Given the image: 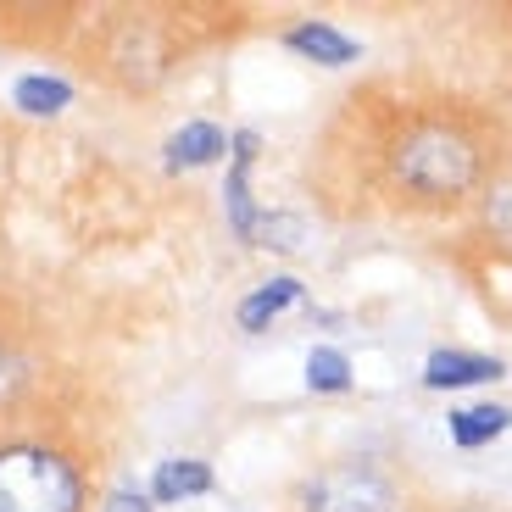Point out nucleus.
<instances>
[{
    "label": "nucleus",
    "mask_w": 512,
    "mask_h": 512,
    "mask_svg": "<svg viewBox=\"0 0 512 512\" xmlns=\"http://www.w3.org/2000/svg\"><path fill=\"white\" fill-rule=\"evenodd\" d=\"M507 423L512 418L501 407H462V412H451V440H457L462 451H474V446H490Z\"/></svg>",
    "instance_id": "9d476101"
},
{
    "label": "nucleus",
    "mask_w": 512,
    "mask_h": 512,
    "mask_svg": "<svg viewBox=\"0 0 512 512\" xmlns=\"http://www.w3.org/2000/svg\"><path fill=\"white\" fill-rule=\"evenodd\" d=\"M101 512H151V496H140V490H112L101 501Z\"/></svg>",
    "instance_id": "dca6fc26"
},
{
    "label": "nucleus",
    "mask_w": 512,
    "mask_h": 512,
    "mask_svg": "<svg viewBox=\"0 0 512 512\" xmlns=\"http://www.w3.org/2000/svg\"><path fill=\"white\" fill-rule=\"evenodd\" d=\"M301 234H307L301 218H290V212H268V218H256L251 245H268V251H301Z\"/></svg>",
    "instance_id": "ddd939ff"
},
{
    "label": "nucleus",
    "mask_w": 512,
    "mask_h": 512,
    "mask_svg": "<svg viewBox=\"0 0 512 512\" xmlns=\"http://www.w3.org/2000/svg\"><path fill=\"white\" fill-rule=\"evenodd\" d=\"M212 490V468L195 457H167L156 462V479H151V501L173 507V501H190V496H206Z\"/></svg>",
    "instance_id": "0eeeda50"
},
{
    "label": "nucleus",
    "mask_w": 512,
    "mask_h": 512,
    "mask_svg": "<svg viewBox=\"0 0 512 512\" xmlns=\"http://www.w3.org/2000/svg\"><path fill=\"white\" fill-rule=\"evenodd\" d=\"M12 101L23 106L28 117H56L67 101H73V90H67L62 78H45V73H28V78H17V90H12Z\"/></svg>",
    "instance_id": "9b49d317"
},
{
    "label": "nucleus",
    "mask_w": 512,
    "mask_h": 512,
    "mask_svg": "<svg viewBox=\"0 0 512 512\" xmlns=\"http://www.w3.org/2000/svg\"><path fill=\"white\" fill-rule=\"evenodd\" d=\"M0 512H84V474L45 440H0Z\"/></svg>",
    "instance_id": "f03ea898"
},
{
    "label": "nucleus",
    "mask_w": 512,
    "mask_h": 512,
    "mask_svg": "<svg viewBox=\"0 0 512 512\" xmlns=\"http://www.w3.org/2000/svg\"><path fill=\"white\" fill-rule=\"evenodd\" d=\"M290 51H301V56H312V62H323V67H346L351 56H357V39H346L340 28H329V23H301V28H290Z\"/></svg>",
    "instance_id": "1a4fd4ad"
},
{
    "label": "nucleus",
    "mask_w": 512,
    "mask_h": 512,
    "mask_svg": "<svg viewBox=\"0 0 512 512\" xmlns=\"http://www.w3.org/2000/svg\"><path fill=\"white\" fill-rule=\"evenodd\" d=\"M234 167H229V179H223V206H229V223L240 240H251L256 234V206H251V162H256V134L251 128H240L234 134Z\"/></svg>",
    "instance_id": "20e7f679"
},
{
    "label": "nucleus",
    "mask_w": 512,
    "mask_h": 512,
    "mask_svg": "<svg viewBox=\"0 0 512 512\" xmlns=\"http://www.w3.org/2000/svg\"><path fill=\"white\" fill-rule=\"evenodd\" d=\"M301 512H401V496L379 468L340 462L301 485Z\"/></svg>",
    "instance_id": "7ed1b4c3"
},
{
    "label": "nucleus",
    "mask_w": 512,
    "mask_h": 512,
    "mask_svg": "<svg viewBox=\"0 0 512 512\" xmlns=\"http://www.w3.org/2000/svg\"><path fill=\"white\" fill-rule=\"evenodd\" d=\"M485 223L501 245H512V179H501L485 190Z\"/></svg>",
    "instance_id": "4468645a"
},
{
    "label": "nucleus",
    "mask_w": 512,
    "mask_h": 512,
    "mask_svg": "<svg viewBox=\"0 0 512 512\" xmlns=\"http://www.w3.org/2000/svg\"><path fill=\"white\" fill-rule=\"evenodd\" d=\"M390 173L401 190L423 201H457L479 184V145L457 123H412L390 151Z\"/></svg>",
    "instance_id": "f257e3e1"
},
{
    "label": "nucleus",
    "mask_w": 512,
    "mask_h": 512,
    "mask_svg": "<svg viewBox=\"0 0 512 512\" xmlns=\"http://www.w3.org/2000/svg\"><path fill=\"white\" fill-rule=\"evenodd\" d=\"M17 384H23V357H17V351L6 346V340H0V401L12 396Z\"/></svg>",
    "instance_id": "2eb2a0df"
},
{
    "label": "nucleus",
    "mask_w": 512,
    "mask_h": 512,
    "mask_svg": "<svg viewBox=\"0 0 512 512\" xmlns=\"http://www.w3.org/2000/svg\"><path fill=\"white\" fill-rule=\"evenodd\" d=\"M223 151H229V134L218 123H184L167 140V173H190V167L223 162Z\"/></svg>",
    "instance_id": "39448f33"
},
{
    "label": "nucleus",
    "mask_w": 512,
    "mask_h": 512,
    "mask_svg": "<svg viewBox=\"0 0 512 512\" xmlns=\"http://www.w3.org/2000/svg\"><path fill=\"white\" fill-rule=\"evenodd\" d=\"M501 379V362L496 357H468V351H435L423 362V384L429 390H462V384H485Z\"/></svg>",
    "instance_id": "423d86ee"
},
{
    "label": "nucleus",
    "mask_w": 512,
    "mask_h": 512,
    "mask_svg": "<svg viewBox=\"0 0 512 512\" xmlns=\"http://www.w3.org/2000/svg\"><path fill=\"white\" fill-rule=\"evenodd\" d=\"M295 301H301V279H268L262 290H251L240 301V329L245 334H262L284 307H295Z\"/></svg>",
    "instance_id": "6e6552de"
},
{
    "label": "nucleus",
    "mask_w": 512,
    "mask_h": 512,
    "mask_svg": "<svg viewBox=\"0 0 512 512\" xmlns=\"http://www.w3.org/2000/svg\"><path fill=\"white\" fill-rule=\"evenodd\" d=\"M307 390H323V396H340V390H351V362H346V351L312 346V351H307Z\"/></svg>",
    "instance_id": "f8f14e48"
}]
</instances>
